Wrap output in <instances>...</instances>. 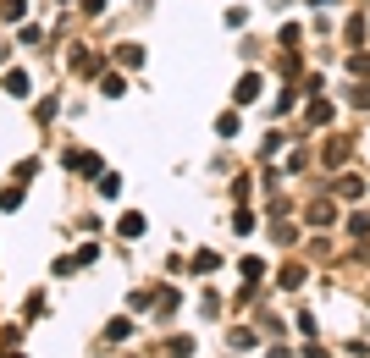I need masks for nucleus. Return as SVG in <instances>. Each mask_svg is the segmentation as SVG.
Segmentation results:
<instances>
[{
  "instance_id": "7ed1b4c3",
  "label": "nucleus",
  "mask_w": 370,
  "mask_h": 358,
  "mask_svg": "<svg viewBox=\"0 0 370 358\" xmlns=\"http://www.w3.org/2000/svg\"><path fill=\"white\" fill-rule=\"evenodd\" d=\"M326 122H332V105L315 99V105H309V127H326Z\"/></svg>"
},
{
  "instance_id": "f257e3e1",
  "label": "nucleus",
  "mask_w": 370,
  "mask_h": 358,
  "mask_svg": "<svg viewBox=\"0 0 370 358\" xmlns=\"http://www.w3.org/2000/svg\"><path fill=\"white\" fill-rule=\"evenodd\" d=\"M249 99H260V77H254V72L238 77V105H249Z\"/></svg>"
},
{
  "instance_id": "0eeeda50",
  "label": "nucleus",
  "mask_w": 370,
  "mask_h": 358,
  "mask_svg": "<svg viewBox=\"0 0 370 358\" xmlns=\"http://www.w3.org/2000/svg\"><path fill=\"white\" fill-rule=\"evenodd\" d=\"M83 11H88V17H94V11H105V0H83Z\"/></svg>"
},
{
  "instance_id": "39448f33",
  "label": "nucleus",
  "mask_w": 370,
  "mask_h": 358,
  "mask_svg": "<svg viewBox=\"0 0 370 358\" xmlns=\"http://www.w3.org/2000/svg\"><path fill=\"white\" fill-rule=\"evenodd\" d=\"M6 94H17V99H22V94H28V77H22V72H6Z\"/></svg>"
},
{
  "instance_id": "423d86ee",
  "label": "nucleus",
  "mask_w": 370,
  "mask_h": 358,
  "mask_svg": "<svg viewBox=\"0 0 370 358\" xmlns=\"http://www.w3.org/2000/svg\"><path fill=\"white\" fill-rule=\"evenodd\" d=\"M22 11H28V0H0V17H11V22H17Z\"/></svg>"
},
{
  "instance_id": "6e6552de",
  "label": "nucleus",
  "mask_w": 370,
  "mask_h": 358,
  "mask_svg": "<svg viewBox=\"0 0 370 358\" xmlns=\"http://www.w3.org/2000/svg\"><path fill=\"white\" fill-rule=\"evenodd\" d=\"M309 6H332V0H309Z\"/></svg>"
},
{
  "instance_id": "f03ea898",
  "label": "nucleus",
  "mask_w": 370,
  "mask_h": 358,
  "mask_svg": "<svg viewBox=\"0 0 370 358\" xmlns=\"http://www.w3.org/2000/svg\"><path fill=\"white\" fill-rule=\"evenodd\" d=\"M116 226H122V237H139V231H144V215H139V210H128L122 220H116Z\"/></svg>"
},
{
  "instance_id": "20e7f679",
  "label": "nucleus",
  "mask_w": 370,
  "mask_h": 358,
  "mask_svg": "<svg viewBox=\"0 0 370 358\" xmlns=\"http://www.w3.org/2000/svg\"><path fill=\"white\" fill-rule=\"evenodd\" d=\"M116 61H122V67H139V61H144V50H139V44H122V50H116Z\"/></svg>"
}]
</instances>
